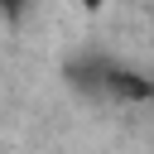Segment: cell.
<instances>
[{
	"label": "cell",
	"instance_id": "1",
	"mask_svg": "<svg viewBox=\"0 0 154 154\" xmlns=\"http://www.w3.org/2000/svg\"><path fill=\"white\" fill-rule=\"evenodd\" d=\"M87 14H101V10H111V5H120V0H77Z\"/></svg>",
	"mask_w": 154,
	"mask_h": 154
},
{
	"label": "cell",
	"instance_id": "2",
	"mask_svg": "<svg viewBox=\"0 0 154 154\" xmlns=\"http://www.w3.org/2000/svg\"><path fill=\"white\" fill-rule=\"evenodd\" d=\"M0 5H5V10H24V0H0Z\"/></svg>",
	"mask_w": 154,
	"mask_h": 154
}]
</instances>
